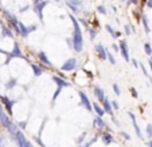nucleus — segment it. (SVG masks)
<instances>
[{"instance_id":"1a4fd4ad","label":"nucleus","mask_w":152,"mask_h":147,"mask_svg":"<svg viewBox=\"0 0 152 147\" xmlns=\"http://www.w3.org/2000/svg\"><path fill=\"white\" fill-rule=\"evenodd\" d=\"M47 6V1H39L34 6V11L37 12V15L39 16V19L42 20L43 19V8Z\"/></svg>"},{"instance_id":"79ce46f5","label":"nucleus","mask_w":152,"mask_h":147,"mask_svg":"<svg viewBox=\"0 0 152 147\" xmlns=\"http://www.w3.org/2000/svg\"><path fill=\"white\" fill-rule=\"evenodd\" d=\"M140 68H141V69H143V72H144V74H145V76H148V73H147V70H145V68H144V66H143V64H141V65H140Z\"/></svg>"},{"instance_id":"412c9836","label":"nucleus","mask_w":152,"mask_h":147,"mask_svg":"<svg viewBox=\"0 0 152 147\" xmlns=\"http://www.w3.org/2000/svg\"><path fill=\"white\" fill-rule=\"evenodd\" d=\"M31 69H32V72H34V76H37V77H39V76L43 73L42 68L38 66V65H35V64H31Z\"/></svg>"},{"instance_id":"393cba45","label":"nucleus","mask_w":152,"mask_h":147,"mask_svg":"<svg viewBox=\"0 0 152 147\" xmlns=\"http://www.w3.org/2000/svg\"><path fill=\"white\" fill-rule=\"evenodd\" d=\"M15 85H16V80H15V78H11V80L6 84V88L7 89H11V88H14Z\"/></svg>"},{"instance_id":"aec40b11","label":"nucleus","mask_w":152,"mask_h":147,"mask_svg":"<svg viewBox=\"0 0 152 147\" xmlns=\"http://www.w3.org/2000/svg\"><path fill=\"white\" fill-rule=\"evenodd\" d=\"M102 142L105 144H110V143H113V142H115V139H113V136L110 135L109 132H105L102 135Z\"/></svg>"},{"instance_id":"a18cd8bd","label":"nucleus","mask_w":152,"mask_h":147,"mask_svg":"<svg viewBox=\"0 0 152 147\" xmlns=\"http://www.w3.org/2000/svg\"><path fill=\"white\" fill-rule=\"evenodd\" d=\"M137 1H139V0H129V3H133V4H136Z\"/></svg>"},{"instance_id":"c85d7f7f","label":"nucleus","mask_w":152,"mask_h":147,"mask_svg":"<svg viewBox=\"0 0 152 147\" xmlns=\"http://www.w3.org/2000/svg\"><path fill=\"white\" fill-rule=\"evenodd\" d=\"M124 29H125V34L126 35H129L131 32H133V30H135L132 26H129V24H125V27H124Z\"/></svg>"},{"instance_id":"39448f33","label":"nucleus","mask_w":152,"mask_h":147,"mask_svg":"<svg viewBox=\"0 0 152 147\" xmlns=\"http://www.w3.org/2000/svg\"><path fill=\"white\" fill-rule=\"evenodd\" d=\"M78 95H80L81 104H82V105H83V108H86V110H88V111H92V110H93V107H92V103H90L89 97L86 96V93H85V92H82V90H80V92H78Z\"/></svg>"},{"instance_id":"5701e85b","label":"nucleus","mask_w":152,"mask_h":147,"mask_svg":"<svg viewBox=\"0 0 152 147\" xmlns=\"http://www.w3.org/2000/svg\"><path fill=\"white\" fill-rule=\"evenodd\" d=\"M106 60H109V62H110L112 65H116V58H115V55H113L110 51H108V50H106Z\"/></svg>"},{"instance_id":"72a5a7b5","label":"nucleus","mask_w":152,"mask_h":147,"mask_svg":"<svg viewBox=\"0 0 152 147\" xmlns=\"http://www.w3.org/2000/svg\"><path fill=\"white\" fill-rule=\"evenodd\" d=\"M110 103H112V108H113V110H120L117 101H110Z\"/></svg>"},{"instance_id":"2f4dec72","label":"nucleus","mask_w":152,"mask_h":147,"mask_svg":"<svg viewBox=\"0 0 152 147\" xmlns=\"http://www.w3.org/2000/svg\"><path fill=\"white\" fill-rule=\"evenodd\" d=\"M34 139H35V142H37V143H38V144H39V146H40V147H45V143H43V142H42V140H40V138H39V136H35V138H34Z\"/></svg>"},{"instance_id":"a211bd4d","label":"nucleus","mask_w":152,"mask_h":147,"mask_svg":"<svg viewBox=\"0 0 152 147\" xmlns=\"http://www.w3.org/2000/svg\"><path fill=\"white\" fill-rule=\"evenodd\" d=\"M7 130H8V132L11 134V135L14 136V138H15V136H16V134L20 131L19 128H18V126H16V124H14V123H12V121L8 124V127H7Z\"/></svg>"},{"instance_id":"ddd939ff","label":"nucleus","mask_w":152,"mask_h":147,"mask_svg":"<svg viewBox=\"0 0 152 147\" xmlns=\"http://www.w3.org/2000/svg\"><path fill=\"white\" fill-rule=\"evenodd\" d=\"M18 27H19V35H22V37H28L30 31H28V27L24 26L23 23H20V22H18Z\"/></svg>"},{"instance_id":"c03bdc74","label":"nucleus","mask_w":152,"mask_h":147,"mask_svg":"<svg viewBox=\"0 0 152 147\" xmlns=\"http://www.w3.org/2000/svg\"><path fill=\"white\" fill-rule=\"evenodd\" d=\"M92 144H93L92 142H89V143H86V144H85V146H83V147H90V146H92Z\"/></svg>"},{"instance_id":"f3484780","label":"nucleus","mask_w":152,"mask_h":147,"mask_svg":"<svg viewBox=\"0 0 152 147\" xmlns=\"http://www.w3.org/2000/svg\"><path fill=\"white\" fill-rule=\"evenodd\" d=\"M94 126L98 128V130H104V128H106V124H105V121L102 120V118H101V116L94 118Z\"/></svg>"},{"instance_id":"2eb2a0df","label":"nucleus","mask_w":152,"mask_h":147,"mask_svg":"<svg viewBox=\"0 0 152 147\" xmlns=\"http://www.w3.org/2000/svg\"><path fill=\"white\" fill-rule=\"evenodd\" d=\"M93 92H94V96L98 98L100 101H102L104 100V97H105V93H104V89L101 87H94V89H93Z\"/></svg>"},{"instance_id":"cd10ccee","label":"nucleus","mask_w":152,"mask_h":147,"mask_svg":"<svg viewBox=\"0 0 152 147\" xmlns=\"http://www.w3.org/2000/svg\"><path fill=\"white\" fill-rule=\"evenodd\" d=\"M144 50H145V54H148V55L152 54V47L149 43H144Z\"/></svg>"},{"instance_id":"58836bf2","label":"nucleus","mask_w":152,"mask_h":147,"mask_svg":"<svg viewBox=\"0 0 152 147\" xmlns=\"http://www.w3.org/2000/svg\"><path fill=\"white\" fill-rule=\"evenodd\" d=\"M112 47H113V50H115L116 53H118V46L117 45H112Z\"/></svg>"},{"instance_id":"4c0bfd02","label":"nucleus","mask_w":152,"mask_h":147,"mask_svg":"<svg viewBox=\"0 0 152 147\" xmlns=\"http://www.w3.org/2000/svg\"><path fill=\"white\" fill-rule=\"evenodd\" d=\"M83 138H85V134H82V135L78 138V143H81V142H83Z\"/></svg>"},{"instance_id":"7ed1b4c3","label":"nucleus","mask_w":152,"mask_h":147,"mask_svg":"<svg viewBox=\"0 0 152 147\" xmlns=\"http://www.w3.org/2000/svg\"><path fill=\"white\" fill-rule=\"evenodd\" d=\"M75 68H77V60H75V58H69V60L62 65L61 69H62V72H72Z\"/></svg>"},{"instance_id":"f704fd0d","label":"nucleus","mask_w":152,"mask_h":147,"mask_svg":"<svg viewBox=\"0 0 152 147\" xmlns=\"http://www.w3.org/2000/svg\"><path fill=\"white\" fill-rule=\"evenodd\" d=\"M121 136H123V138L125 139V140H131V136H129L126 132H121Z\"/></svg>"},{"instance_id":"7c9ffc66","label":"nucleus","mask_w":152,"mask_h":147,"mask_svg":"<svg viewBox=\"0 0 152 147\" xmlns=\"http://www.w3.org/2000/svg\"><path fill=\"white\" fill-rule=\"evenodd\" d=\"M113 90H115V93L117 96H120V93H121V90H120V88H118V85L117 84H113Z\"/></svg>"},{"instance_id":"e433bc0d","label":"nucleus","mask_w":152,"mask_h":147,"mask_svg":"<svg viewBox=\"0 0 152 147\" xmlns=\"http://www.w3.org/2000/svg\"><path fill=\"white\" fill-rule=\"evenodd\" d=\"M131 92H132V97H137V90L135 89V88H131Z\"/></svg>"},{"instance_id":"f257e3e1","label":"nucleus","mask_w":152,"mask_h":147,"mask_svg":"<svg viewBox=\"0 0 152 147\" xmlns=\"http://www.w3.org/2000/svg\"><path fill=\"white\" fill-rule=\"evenodd\" d=\"M72 47L77 53L82 51L83 49V38H82V31H74L72 39Z\"/></svg>"},{"instance_id":"c756f323","label":"nucleus","mask_w":152,"mask_h":147,"mask_svg":"<svg viewBox=\"0 0 152 147\" xmlns=\"http://www.w3.org/2000/svg\"><path fill=\"white\" fill-rule=\"evenodd\" d=\"M61 92H62V88H58V89L55 90V92H54V96H53V101H55V100H57V98H58V96H59V93H61Z\"/></svg>"},{"instance_id":"9b49d317","label":"nucleus","mask_w":152,"mask_h":147,"mask_svg":"<svg viewBox=\"0 0 152 147\" xmlns=\"http://www.w3.org/2000/svg\"><path fill=\"white\" fill-rule=\"evenodd\" d=\"M128 116H129V118H131V120H132L133 128H135V131H136V135H137L139 138H141V131H140V128H139V124H137V121H136V116L133 115L132 112H128Z\"/></svg>"},{"instance_id":"4be33fe9","label":"nucleus","mask_w":152,"mask_h":147,"mask_svg":"<svg viewBox=\"0 0 152 147\" xmlns=\"http://www.w3.org/2000/svg\"><path fill=\"white\" fill-rule=\"evenodd\" d=\"M1 34H3V37H10V38L14 37V32L11 31V29H8V27H6V26L1 27Z\"/></svg>"},{"instance_id":"de8ad7c7","label":"nucleus","mask_w":152,"mask_h":147,"mask_svg":"<svg viewBox=\"0 0 152 147\" xmlns=\"http://www.w3.org/2000/svg\"><path fill=\"white\" fill-rule=\"evenodd\" d=\"M34 1H35V4H37V3H39V1H43V0H34Z\"/></svg>"},{"instance_id":"dca6fc26","label":"nucleus","mask_w":152,"mask_h":147,"mask_svg":"<svg viewBox=\"0 0 152 147\" xmlns=\"http://www.w3.org/2000/svg\"><path fill=\"white\" fill-rule=\"evenodd\" d=\"M11 57H12V58H14V57H16V58H22V57H23L22 51H20L19 45H18L16 42L14 43V49H12V51H11Z\"/></svg>"},{"instance_id":"6ab92c4d","label":"nucleus","mask_w":152,"mask_h":147,"mask_svg":"<svg viewBox=\"0 0 152 147\" xmlns=\"http://www.w3.org/2000/svg\"><path fill=\"white\" fill-rule=\"evenodd\" d=\"M92 107H93V110H94V112L97 113V116H101V118H102V116L105 115V111L102 110L101 105H98V103H93Z\"/></svg>"},{"instance_id":"bb28decb","label":"nucleus","mask_w":152,"mask_h":147,"mask_svg":"<svg viewBox=\"0 0 152 147\" xmlns=\"http://www.w3.org/2000/svg\"><path fill=\"white\" fill-rule=\"evenodd\" d=\"M145 134H147V136H148L149 139L152 138V124H148V126H147V128H145Z\"/></svg>"},{"instance_id":"a878e982","label":"nucleus","mask_w":152,"mask_h":147,"mask_svg":"<svg viewBox=\"0 0 152 147\" xmlns=\"http://www.w3.org/2000/svg\"><path fill=\"white\" fill-rule=\"evenodd\" d=\"M105 30H106V31H108V32H109V34L112 35L113 38H115L116 32H115V30H113V27H112V26H109V24H105Z\"/></svg>"},{"instance_id":"49530a36","label":"nucleus","mask_w":152,"mask_h":147,"mask_svg":"<svg viewBox=\"0 0 152 147\" xmlns=\"http://www.w3.org/2000/svg\"><path fill=\"white\" fill-rule=\"evenodd\" d=\"M148 147H152V140H149V142H148Z\"/></svg>"},{"instance_id":"9d476101","label":"nucleus","mask_w":152,"mask_h":147,"mask_svg":"<svg viewBox=\"0 0 152 147\" xmlns=\"http://www.w3.org/2000/svg\"><path fill=\"white\" fill-rule=\"evenodd\" d=\"M81 4H82V1H81V0H67V6L70 7V10H72L73 12H78V11H80V8H78V7H81Z\"/></svg>"},{"instance_id":"0eeeda50","label":"nucleus","mask_w":152,"mask_h":147,"mask_svg":"<svg viewBox=\"0 0 152 147\" xmlns=\"http://www.w3.org/2000/svg\"><path fill=\"white\" fill-rule=\"evenodd\" d=\"M53 81L57 84L58 88H69V87H72V84H70L69 81L63 80L62 77H57V76H53Z\"/></svg>"},{"instance_id":"37998d69","label":"nucleus","mask_w":152,"mask_h":147,"mask_svg":"<svg viewBox=\"0 0 152 147\" xmlns=\"http://www.w3.org/2000/svg\"><path fill=\"white\" fill-rule=\"evenodd\" d=\"M148 64H149V69H151V72H152V58H149V62H148Z\"/></svg>"},{"instance_id":"20e7f679","label":"nucleus","mask_w":152,"mask_h":147,"mask_svg":"<svg viewBox=\"0 0 152 147\" xmlns=\"http://www.w3.org/2000/svg\"><path fill=\"white\" fill-rule=\"evenodd\" d=\"M0 100H1V104H3V108L7 111V112L10 113V115H12V107H14V101L10 100L7 96H0Z\"/></svg>"},{"instance_id":"6e6552de","label":"nucleus","mask_w":152,"mask_h":147,"mask_svg":"<svg viewBox=\"0 0 152 147\" xmlns=\"http://www.w3.org/2000/svg\"><path fill=\"white\" fill-rule=\"evenodd\" d=\"M102 110L105 111V113H109L110 116H115L113 115V108H112V103L109 101V98L108 97H104V100H102Z\"/></svg>"},{"instance_id":"f03ea898","label":"nucleus","mask_w":152,"mask_h":147,"mask_svg":"<svg viewBox=\"0 0 152 147\" xmlns=\"http://www.w3.org/2000/svg\"><path fill=\"white\" fill-rule=\"evenodd\" d=\"M118 53L123 55V58L129 62L131 61V57H129V50H128V43H126V40H120L118 42Z\"/></svg>"},{"instance_id":"f8f14e48","label":"nucleus","mask_w":152,"mask_h":147,"mask_svg":"<svg viewBox=\"0 0 152 147\" xmlns=\"http://www.w3.org/2000/svg\"><path fill=\"white\" fill-rule=\"evenodd\" d=\"M94 50L97 53V55L101 58V60H106V50L102 45H96L94 46Z\"/></svg>"},{"instance_id":"a19ab883","label":"nucleus","mask_w":152,"mask_h":147,"mask_svg":"<svg viewBox=\"0 0 152 147\" xmlns=\"http://www.w3.org/2000/svg\"><path fill=\"white\" fill-rule=\"evenodd\" d=\"M132 64H133V66H135V68L139 66V64H137V61H136V60H132Z\"/></svg>"},{"instance_id":"4468645a","label":"nucleus","mask_w":152,"mask_h":147,"mask_svg":"<svg viewBox=\"0 0 152 147\" xmlns=\"http://www.w3.org/2000/svg\"><path fill=\"white\" fill-rule=\"evenodd\" d=\"M38 58H39V61L42 62V64L47 65V66H51V62H50L49 57L46 55V53H43V51H39L38 53Z\"/></svg>"},{"instance_id":"b1692460","label":"nucleus","mask_w":152,"mask_h":147,"mask_svg":"<svg viewBox=\"0 0 152 147\" xmlns=\"http://www.w3.org/2000/svg\"><path fill=\"white\" fill-rule=\"evenodd\" d=\"M141 20H143V24H144V29H145V32L148 34V32H149V26H148V19H147L145 15H143Z\"/></svg>"},{"instance_id":"473e14b6","label":"nucleus","mask_w":152,"mask_h":147,"mask_svg":"<svg viewBox=\"0 0 152 147\" xmlns=\"http://www.w3.org/2000/svg\"><path fill=\"white\" fill-rule=\"evenodd\" d=\"M97 10H98V12H100V14H102V15L106 14V10H105V7H104V6H100Z\"/></svg>"},{"instance_id":"423d86ee","label":"nucleus","mask_w":152,"mask_h":147,"mask_svg":"<svg viewBox=\"0 0 152 147\" xmlns=\"http://www.w3.org/2000/svg\"><path fill=\"white\" fill-rule=\"evenodd\" d=\"M0 123H1V126L3 127H8V124L11 123V120H10V118L6 115V112H4V108H3V105L0 104Z\"/></svg>"},{"instance_id":"c9c22d12","label":"nucleus","mask_w":152,"mask_h":147,"mask_svg":"<svg viewBox=\"0 0 152 147\" xmlns=\"http://www.w3.org/2000/svg\"><path fill=\"white\" fill-rule=\"evenodd\" d=\"M89 32H90V38H92V39H94L96 38V34H97V32H96V30H89Z\"/></svg>"},{"instance_id":"ea45409f","label":"nucleus","mask_w":152,"mask_h":147,"mask_svg":"<svg viewBox=\"0 0 152 147\" xmlns=\"http://www.w3.org/2000/svg\"><path fill=\"white\" fill-rule=\"evenodd\" d=\"M19 127L20 128H24V127H26V121H22V123L19 124Z\"/></svg>"}]
</instances>
